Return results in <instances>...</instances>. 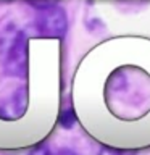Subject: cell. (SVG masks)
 <instances>
[{"label": "cell", "instance_id": "cell-1", "mask_svg": "<svg viewBox=\"0 0 150 155\" xmlns=\"http://www.w3.org/2000/svg\"><path fill=\"white\" fill-rule=\"evenodd\" d=\"M0 55L5 74L18 79L26 78V39L16 24L7 21L0 26Z\"/></svg>", "mask_w": 150, "mask_h": 155}, {"label": "cell", "instance_id": "cell-2", "mask_svg": "<svg viewBox=\"0 0 150 155\" xmlns=\"http://www.w3.org/2000/svg\"><path fill=\"white\" fill-rule=\"evenodd\" d=\"M36 29L41 36L45 37H63L68 28V19L66 13L63 8L57 7V5H50V7L41 8V12L36 16Z\"/></svg>", "mask_w": 150, "mask_h": 155}, {"label": "cell", "instance_id": "cell-3", "mask_svg": "<svg viewBox=\"0 0 150 155\" xmlns=\"http://www.w3.org/2000/svg\"><path fill=\"white\" fill-rule=\"evenodd\" d=\"M74 123H76V116H74V113H73V110H65L63 111L61 116H60V124L63 126V128L70 129Z\"/></svg>", "mask_w": 150, "mask_h": 155}, {"label": "cell", "instance_id": "cell-4", "mask_svg": "<svg viewBox=\"0 0 150 155\" xmlns=\"http://www.w3.org/2000/svg\"><path fill=\"white\" fill-rule=\"evenodd\" d=\"M99 155H135L134 152H128V150H118V149H102Z\"/></svg>", "mask_w": 150, "mask_h": 155}, {"label": "cell", "instance_id": "cell-5", "mask_svg": "<svg viewBox=\"0 0 150 155\" xmlns=\"http://www.w3.org/2000/svg\"><path fill=\"white\" fill-rule=\"evenodd\" d=\"M28 155H52V152L48 150V147H45V145H41V147L31 150Z\"/></svg>", "mask_w": 150, "mask_h": 155}, {"label": "cell", "instance_id": "cell-6", "mask_svg": "<svg viewBox=\"0 0 150 155\" xmlns=\"http://www.w3.org/2000/svg\"><path fill=\"white\" fill-rule=\"evenodd\" d=\"M61 155H63V153H61ZM66 155H73V153H66Z\"/></svg>", "mask_w": 150, "mask_h": 155}]
</instances>
